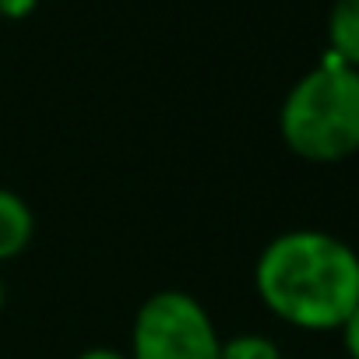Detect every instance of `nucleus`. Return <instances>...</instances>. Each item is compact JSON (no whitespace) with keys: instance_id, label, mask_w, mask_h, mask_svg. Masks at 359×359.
<instances>
[{"instance_id":"1","label":"nucleus","mask_w":359,"mask_h":359,"mask_svg":"<svg viewBox=\"0 0 359 359\" xmlns=\"http://www.w3.org/2000/svg\"><path fill=\"white\" fill-rule=\"evenodd\" d=\"M264 306L306 331H334L359 306V254L320 229L275 236L254 268Z\"/></svg>"},{"instance_id":"2","label":"nucleus","mask_w":359,"mask_h":359,"mask_svg":"<svg viewBox=\"0 0 359 359\" xmlns=\"http://www.w3.org/2000/svg\"><path fill=\"white\" fill-rule=\"evenodd\" d=\"M289 151L306 162H341L359 151V67L331 53L306 71L278 109Z\"/></svg>"},{"instance_id":"3","label":"nucleus","mask_w":359,"mask_h":359,"mask_svg":"<svg viewBox=\"0 0 359 359\" xmlns=\"http://www.w3.org/2000/svg\"><path fill=\"white\" fill-rule=\"evenodd\" d=\"M222 338L208 310L180 289L141 303L130 334V359H219Z\"/></svg>"},{"instance_id":"4","label":"nucleus","mask_w":359,"mask_h":359,"mask_svg":"<svg viewBox=\"0 0 359 359\" xmlns=\"http://www.w3.org/2000/svg\"><path fill=\"white\" fill-rule=\"evenodd\" d=\"M32 233H36V219L25 198L0 187V261H15L18 254H25Z\"/></svg>"},{"instance_id":"5","label":"nucleus","mask_w":359,"mask_h":359,"mask_svg":"<svg viewBox=\"0 0 359 359\" xmlns=\"http://www.w3.org/2000/svg\"><path fill=\"white\" fill-rule=\"evenodd\" d=\"M327 53L359 67V0H334L327 15Z\"/></svg>"},{"instance_id":"6","label":"nucleus","mask_w":359,"mask_h":359,"mask_svg":"<svg viewBox=\"0 0 359 359\" xmlns=\"http://www.w3.org/2000/svg\"><path fill=\"white\" fill-rule=\"evenodd\" d=\"M219 359H282V348L264 334H233L222 341Z\"/></svg>"},{"instance_id":"7","label":"nucleus","mask_w":359,"mask_h":359,"mask_svg":"<svg viewBox=\"0 0 359 359\" xmlns=\"http://www.w3.org/2000/svg\"><path fill=\"white\" fill-rule=\"evenodd\" d=\"M341 331V341H345V352L352 355V359H359V306L345 317V324L338 327Z\"/></svg>"},{"instance_id":"8","label":"nucleus","mask_w":359,"mask_h":359,"mask_svg":"<svg viewBox=\"0 0 359 359\" xmlns=\"http://www.w3.org/2000/svg\"><path fill=\"white\" fill-rule=\"evenodd\" d=\"M36 4H39V0H0V15L18 22V18H29L36 11Z\"/></svg>"},{"instance_id":"9","label":"nucleus","mask_w":359,"mask_h":359,"mask_svg":"<svg viewBox=\"0 0 359 359\" xmlns=\"http://www.w3.org/2000/svg\"><path fill=\"white\" fill-rule=\"evenodd\" d=\"M78 359H130V355H123V352H116V348H88V352H81Z\"/></svg>"},{"instance_id":"10","label":"nucleus","mask_w":359,"mask_h":359,"mask_svg":"<svg viewBox=\"0 0 359 359\" xmlns=\"http://www.w3.org/2000/svg\"><path fill=\"white\" fill-rule=\"evenodd\" d=\"M0 310H4V285H0Z\"/></svg>"}]
</instances>
